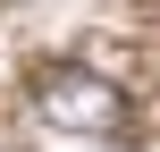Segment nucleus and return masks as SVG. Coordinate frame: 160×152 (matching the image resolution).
<instances>
[{"mask_svg":"<svg viewBox=\"0 0 160 152\" xmlns=\"http://www.w3.org/2000/svg\"><path fill=\"white\" fill-rule=\"evenodd\" d=\"M34 110H42V127H59V135H118V127H127V93H118L110 76H93V68H42Z\"/></svg>","mask_w":160,"mask_h":152,"instance_id":"obj_1","label":"nucleus"}]
</instances>
